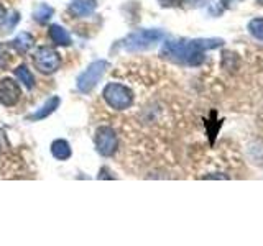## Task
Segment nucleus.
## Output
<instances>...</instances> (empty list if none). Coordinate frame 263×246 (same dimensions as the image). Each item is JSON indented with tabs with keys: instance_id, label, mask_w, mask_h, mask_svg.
<instances>
[{
	"instance_id": "nucleus-1",
	"label": "nucleus",
	"mask_w": 263,
	"mask_h": 246,
	"mask_svg": "<svg viewBox=\"0 0 263 246\" xmlns=\"http://www.w3.org/2000/svg\"><path fill=\"white\" fill-rule=\"evenodd\" d=\"M224 41L217 38L208 39H170L164 41L160 54L173 63L199 66L204 61V53L222 46Z\"/></svg>"
},
{
	"instance_id": "nucleus-2",
	"label": "nucleus",
	"mask_w": 263,
	"mask_h": 246,
	"mask_svg": "<svg viewBox=\"0 0 263 246\" xmlns=\"http://www.w3.org/2000/svg\"><path fill=\"white\" fill-rule=\"evenodd\" d=\"M102 95L104 100L115 110H125L134 102V92L127 86L115 84V82L105 86Z\"/></svg>"
},
{
	"instance_id": "nucleus-3",
	"label": "nucleus",
	"mask_w": 263,
	"mask_h": 246,
	"mask_svg": "<svg viewBox=\"0 0 263 246\" xmlns=\"http://www.w3.org/2000/svg\"><path fill=\"white\" fill-rule=\"evenodd\" d=\"M163 36L164 33L160 30H140L128 35L127 39L123 41V46L128 51H140V49H146L158 43L160 39H163Z\"/></svg>"
},
{
	"instance_id": "nucleus-4",
	"label": "nucleus",
	"mask_w": 263,
	"mask_h": 246,
	"mask_svg": "<svg viewBox=\"0 0 263 246\" xmlns=\"http://www.w3.org/2000/svg\"><path fill=\"white\" fill-rule=\"evenodd\" d=\"M33 64L35 68L43 72V74H53L60 69L61 66V57L53 48H40L36 49V53L33 54Z\"/></svg>"
},
{
	"instance_id": "nucleus-5",
	"label": "nucleus",
	"mask_w": 263,
	"mask_h": 246,
	"mask_svg": "<svg viewBox=\"0 0 263 246\" xmlns=\"http://www.w3.org/2000/svg\"><path fill=\"white\" fill-rule=\"evenodd\" d=\"M107 68H109V64H107V61H96L89 66V68L81 74L79 79H78V89L81 90V92H90L99 80L102 79V76L105 74Z\"/></svg>"
},
{
	"instance_id": "nucleus-6",
	"label": "nucleus",
	"mask_w": 263,
	"mask_h": 246,
	"mask_svg": "<svg viewBox=\"0 0 263 246\" xmlns=\"http://www.w3.org/2000/svg\"><path fill=\"white\" fill-rule=\"evenodd\" d=\"M94 141H96V148H97L99 154L105 156V158H109V156H112L115 151H117L119 139H117V135H115V131L110 127H99L96 131Z\"/></svg>"
},
{
	"instance_id": "nucleus-7",
	"label": "nucleus",
	"mask_w": 263,
	"mask_h": 246,
	"mask_svg": "<svg viewBox=\"0 0 263 246\" xmlns=\"http://www.w3.org/2000/svg\"><path fill=\"white\" fill-rule=\"evenodd\" d=\"M20 97H22V90L15 80L8 77L0 79V104L5 107H13L20 100Z\"/></svg>"
},
{
	"instance_id": "nucleus-8",
	"label": "nucleus",
	"mask_w": 263,
	"mask_h": 246,
	"mask_svg": "<svg viewBox=\"0 0 263 246\" xmlns=\"http://www.w3.org/2000/svg\"><path fill=\"white\" fill-rule=\"evenodd\" d=\"M96 8V0H76L74 4L68 7V12L76 16V18H82V16H89Z\"/></svg>"
},
{
	"instance_id": "nucleus-9",
	"label": "nucleus",
	"mask_w": 263,
	"mask_h": 246,
	"mask_svg": "<svg viewBox=\"0 0 263 246\" xmlns=\"http://www.w3.org/2000/svg\"><path fill=\"white\" fill-rule=\"evenodd\" d=\"M49 38L60 46H69L71 45L69 33L66 31L61 25H51V27H49Z\"/></svg>"
},
{
	"instance_id": "nucleus-10",
	"label": "nucleus",
	"mask_w": 263,
	"mask_h": 246,
	"mask_svg": "<svg viewBox=\"0 0 263 246\" xmlns=\"http://www.w3.org/2000/svg\"><path fill=\"white\" fill-rule=\"evenodd\" d=\"M51 154L56 159L60 161H66L68 158H71V146L66 139H56L51 145Z\"/></svg>"
},
{
	"instance_id": "nucleus-11",
	"label": "nucleus",
	"mask_w": 263,
	"mask_h": 246,
	"mask_svg": "<svg viewBox=\"0 0 263 246\" xmlns=\"http://www.w3.org/2000/svg\"><path fill=\"white\" fill-rule=\"evenodd\" d=\"M33 43H35V38H33L30 33H20V35L12 41V46L18 53H27L33 46Z\"/></svg>"
},
{
	"instance_id": "nucleus-12",
	"label": "nucleus",
	"mask_w": 263,
	"mask_h": 246,
	"mask_svg": "<svg viewBox=\"0 0 263 246\" xmlns=\"http://www.w3.org/2000/svg\"><path fill=\"white\" fill-rule=\"evenodd\" d=\"M60 105V97H51L49 100L41 107V109L36 112V113H33L31 117H28V118H31V120H41V118H46L48 115H51L54 110H56V107Z\"/></svg>"
},
{
	"instance_id": "nucleus-13",
	"label": "nucleus",
	"mask_w": 263,
	"mask_h": 246,
	"mask_svg": "<svg viewBox=\"0 0 263 246\" xmlns=\"http://www.w3.org/2000/svg\"><path fill=\"white\" fill-rule=\"evenodd\" d=\"M15 77L28 89H33V86H35V77H33V74L30 72L27 66H18V68L15 69Z\"/></svg>"
},
{
	"instance_id": "nucleus-14",
	"label": "nucleus",
	"mask_w": 263,
	"mask_h": 246,
	"mask_svg": "<svg viewBox=\"0 0 263 246\" xmlns=\"http://www.w3.org/2000/svg\"><path fill=\"white\" fill-rule=\"evenodd\" d=\"M53 13H54V10L49 5H46V4H41L36 10H35V13H33V18H35L38 23H48V20L51 18L53 16Z\"/></svg>"
},
{
	"instance_id": "nucleus-15",
	"label": "nucleus",
	"mask_w": 263,
	"mask_h": 246,
	"mask_svg": "<svg viewBox=\"0 0 263 246\" xmlns=\"http://www.w3.org/2000/svg\"><path fill=\"white\" fill-rule=\"evenodd\" d=\"M249 31L252 33L253 38L263 41V18H253L249 23Z\"/></svg>"
},
{
	"instance_id": "nucleus-16",
	"label": "nucleus",
	"mask_w": 263,
	"mask_h": 246,
	"mask_svg": "<svg viewBox=\"0 0 263 246\" xmlns=\"http://www.w3.org/2000/svg\"><path fill=\"white\" fill-rule=\"evenodd\" d=\"M18 22H20V15L15 12V13L10 16V18H8V22H5V30H7V31H12V30L15 28V25L18 23Z\"/></svg>"
},
{
	"instance_id": "nucleus-17",
	"label": "nucleus",
	"mask_w": 263,
	"mask_h": 246,
	"mask_svg": "<svg viewBox=\"0 0 263 246\" xmlns=\"http://www.w3.org/2000/svg\"><path fill=\"white\" fill-rule=\"evenodd\" d=\"M7 20V10H5V7L0 4V23H4Z\"/></svg>"
},
{
	"instance_id": "nucleus-18",
	"label": "nucleus",
	"mask_w": 263,
	"mask_h": 246,
	"mask_svg": "<svg viewBox=\"0 0 263 246\" xmlns=\"http://www.w3.org/2000/svg\"><path fill=\"white\" fill-rule=\"evenodd\" d=\"M235 2V0H222V4H224L226 7H229L230 4H234Z\"/></svg>"
}]
</instances>
